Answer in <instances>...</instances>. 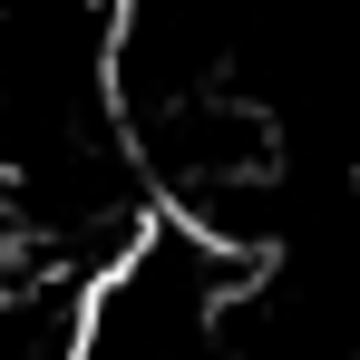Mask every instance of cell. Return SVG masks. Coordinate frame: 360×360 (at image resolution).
Returning <instances> with one entry per match:
<instances>
[{
    "label": "cell",
    "mask_w": 360,
    "mask_h": 360,
    "mask_svg": "<svg viewBox=\"0 0 360 360\" xmlns=\"http://www.w3.org/2000/svg\"><path fill=\"white\" fill-rule=\"evenodd\" d=\"M263 263L214 243L185 214H156L117 263L78 292L68 360H243V302Z\"/></svg>",
    "instance_id": "1"
}]
</instances>
